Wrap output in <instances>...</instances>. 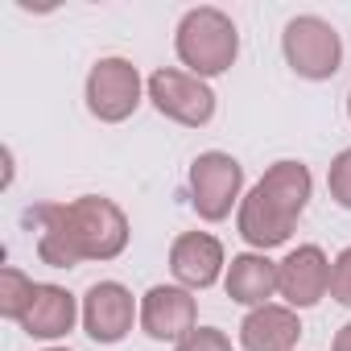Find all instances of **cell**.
<instances>
[{"label":"cell","mask_w":351,"mask_h":351,"mask_svg":"<svg viewBox=\"0 0 351 351\" xmlns=\"http://www.w3.org/2000/svg\"><path fill=\"white\" fill-rule=\"evenodd\" d=\"M330 351H351V322L335 335V343H330Z\"/></svg>","instance_id":"cell-20"},{"label":"cell","mask_w":351,"mask_h":351,"mask_svg":"<svg viewBox=\"0 0 351 351\" xmlns=\"http://www.w3.org/2000/svg\"><path fill=\"white\" fill-rule=\"evenodd\" d=\"M34 289H38V281H29L21 269H13V265L0 269V314L21 322L25 310H29V302H34Z\"/></svg>","instance_id":"cell-16"},{"label":"cell","mask_w":351,"mask_h":351,"mask_svg":"<svg viewBox=\"0 0 351 351\" xmlns=\"http://www.w3.org/2000/svg\"><path fill=\"white\" fill-rule=\"evenodd\" d=\"M223 244L211 232H182L169 248V273L182 289H211L223 273Z\"/></svg>","instance_id":"cell-11"},{"label":"cell","mask_w":351,"mask_h":351,"mask_svg":"<svg viewBox=\"0 0 351 351\" xmlns=\"http://www.w3.org/2000/svg\"><path fill=\"white\" fill-rule=\"evenodd\" d=\"M310 191H314V178L302 161H277L240 199L236 228H240L244 244H252L261 252L285 244L293 236V223L302 219V211L310 203Z\"/></svg>","instance_id":"cell-1"},{"label":"cell","mask_w":351,"mask_h":351,"mask_svg":"<svg viewBox=\"0 0 351 351\" xmlns=\"http://www.w3.org/2000/svg\"><path fill=\"white\" fill-rule=\"evenodd\" d=\"M326 191H330V199L343 211H351V149H343L330 161V169H326Z\"/></svg>","instance_id":"cell-17"},{"label":"cell","mask_w":351,"mask_h":351,"mask_svg":"<svg viewBox=\"0 0 351 351\" xmlns=\"http://www.w3.org/2000/svg\"><path fill=\"white\" fill-rule=\"evenodd\" d=\"M173 50H178L182 66H191V75H199V79L223 75V71H232V62H236V54H240L236 21H232L223 9H211V5L191 9V13L178 21Z\"/></svg>","instance_id":"cell-2"},{"label":"cell","mask_w":351,"mask_h":351,"mask_svg":"<svg viewBox=\"0 0 351 351\" xmlns=\"http://www.w3.org/2000/svg\"><path fill=\"white\" fill-rule=\"evenodd\" d=\"M223 285H228V298L240 306H252V310L269 306V298L277 293V265L265 252H240L232 256Z\"/></svg>","instance_id":"cell-14"},{"label":"cell","mask_w":351,"mask_h":351,"mask_svg":"<svg viewBox=\"0 0 351 351\" xmlns=\"http://www.w3.org/2000/svg\"><path fill=\"white\" fill-rule=\"evenodd\" d=\"M277 293L289 302V310L318 306L322 293H330V261L318 244H298L277 265Z\"/></svg>","instance_id":"cell-9"},{"label":"cell","mask_w":351,"mask_h":351,"mask_svg":"<svg viewBox=\"0 0 351 351\" xmlns=\"http://www.w3.org/2000/svg\"><path fill=\"white\" fill-rule=\"evenodd\" d=\"M347 116H351V95H347Z\"/></svg>","instance_id":"cell-21"},{"label":"cell","mask_w":351,"mask_h":351,"mask_svg":"<svg viewBox=\"0 0 351 351\" xmlns=\"http://www.w3.org/2000/svg\"><path fill=\"white\" fill-rule=\"evenodd\" d=\"M46 351H66V347H46Z\"/></svg>","instance_id":"cell-22"},{"label":"cell","mask_w":351,"mask_h":351,"mask_svg":"<svg viewBox=\"0 0 351 351\" xmlns=\"http://www.w3.org/2000/svg\"><path fill=\"white\" fill-rule=\"evenodd\" d=\"M330 298L339 306H351V248H343L330 261Z\"/></svg>","instance_id":"cell-18"},{"label":"cell","mask_w":351,"mask_h":351,"mask_svg":"<svg viewBox=\"0 0 351 351\" xmlns=\"http://www.w3.org/2000/svg\"><path fill=\"white\" fill-rule=\"evenodd\" d=\"M141 326L157 343H182L199 326V306L182 285H153L141 298Z\"/></svg>","instance_id":"cell-8"},{"label":"cell","mask_w":351,"mask_h":351,"mask_svg":"<svg viewBox=\"0 0 351 351\" xmlns=\"http://www.w3.org/2000/svg\"><path fill=\"white\" fill-rule=\"evenodd\" d=\"M149 99L153 108L173 120V124H186V128H203L211 124L215 116V91L207 87V79L191 75V71H173V66H161L149 75Z\"/></svg>","instance_id":"cell-6"},{"label":"cell","mask_w":351,"mask_h":351,"mask_svg":"<svg viewBox=\"0 0 351 351\" xmlns=\"http://www.w3.org/2000/svg\"><path fill=\"white\" fill-rule=\"evenodd\" d=\"M178 351H232V339L223 330H215V326H195L178 343Z\"/></svg>","instance_id":"cell-19"},{"label":"cell","mask_w":351,"mask_h":351,"mask_svg":"<svg viewBox=\"0 0 351 351\" xmlns=\"http://www.w3.org/2000/svg\"><path fill=\"white\" fill-rule=\"evenodd\" d=\"M87 108L104 124H120L141 108V71L128 58H99L87 75Z\"/></svg>","instance_id":"cell-7"},{"label":"cell","mask_w":351,"mask_h":351,"mask_svg":"<svg viewBox=\"0 0 351 351\" xmlns=\"http://www.w3.org/2000/svg\"><path fill=\"white\" fill-rule=\"evenodd\" d=\"M281 54H285V62L298 79L322 83V79H335V71L343 62V38L330 21H322L314 13H302L285 25Z\"/></svg>","instance_id":"cell-4"},{"label":"cell","mask_w":351,"mask_h":351,"mask_svg":"<svg viewBox=\"0 0 351 351\" xmlns=\"http://www.w3.org/2000/svg\"><path fill=\"white\" fill-rule=\"evenodd\" d=\"M66 228L83 261H116L128 248V215L104 195L66 203Z\"/></svg>","instance_id":"cell-3"},{"label":"cell","mask_w":351,"mask_h":351,"mask_svg":"<svg viewBox=\"0 0 351 351\" xmlns=\"http://www.w3.org/2000/svg\"><path fill=\"white\" fill-rule=\"evenodd\" d=\"M302 339V322L289 306H256L240 322V343L244 351H293Z\"/></svg>","instance_id":"cell-13"},{"label":"cell","mask_w":351,"mask_h":351,"mask_svg":"<svg viewBox=\"0 0 351 351\" xmlns=\"http://www.w3.org/2000/svg\"><path fill=\"white\" fill-rule=\"evenodd\" d=\"M75 318H79L75 293H66L62 285H38L34 289V302H29V310L21 318V326L34 339H62L75 326Z\"/></svg>","instance_id":"cell-15"},{"label":"cell","mask_w":351,"mask_h":351,"mask_svg":"<svg viewBox=\"0 0 351 351\" xmlns=\"http://www.w3.org/2000/svg\"><path fill=\"white\" fill-rule=\"evenodd\" d=\"M132 318H141V310L120 281H95L83 293V330L95 343H104V347L120 343L132 330Z\"/></svg>","instance_id":"cell-10"},{"label":"cell","mask_w":351,"mask_h":351,"mask_svg":"<svg viewBox=\"0 0 351 351\" xmlns=\"http://www.w3.org/2000/svg\"><path fill=\"white\" fill-rule=\"evenodd\" d=\"M21 223L38 236L42 265H50V269L83 265V256H79V248L71 240V228H66V203H34V207H25Z\"/></svg>","instance_id":"cell-12"},{"label":"cell","mask_w":351,"mask_h":351,"mask_svg":"<svg viewBox=\"0 0 351 351\" xmlns=\"http://www.w3.org/2000/svg\"><path fill=\"white\" fill-rule=\"evenodd\" d=\"M240 186H244V165L232 153L211 149V153L195 157V165H191V203H195L199 219H207V223L228 219L232 207L240 203Z\"/></svg>","instance_id":"cell-5"}]
</instances>
